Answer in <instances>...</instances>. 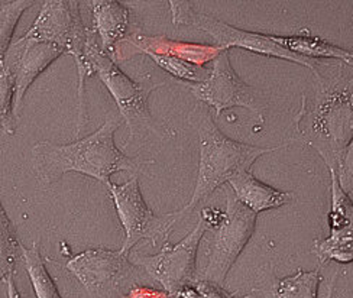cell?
<instances>
[{"label":"cell","mask_w":353,"mask_h":298,"mask_svg":"<svg viewBox=\"0 0 353 298\" xmlns=\"http://www.w3.org/2000/svg\"><path fill=\"white\" fill-rule=\"evenodd\" d=\"M23 37L54 43L74 58L79 71V135L88 122L84 101V83L88 77L94 76L93 66L87 59L90 28H85L83 23L80 2H76V0H47L43 2L38 18Z\"/></svg>","instance_id":"cell-4"},{"label":"cell","mask_w":353,"mask_h":298,"mask_svg":"<svg viewBox=\"0 0 353 298\" xmlns=\"http://www.w3.org/2000/svg\"><path fill=\"white\" fill-rule=\"evenodd\" d=\"M339 278V270L334 272V275L332 277V281L329 282V287H327V292L325 298H333V292H334V287H336V281Z\"/></svg>","instance_id":"cell-30"},{"label":"cell","mask_w":353,"mask_h":298,"mask_svg":"<svg viewBox=\"0 0 353 298\" xmlns=\"http://www.w3.org/2000/svg\"><path fill=\"white\" fill-rule=\"evenodd\" d=\"M230 50L219 55L210 68L208 80L203 83H184L199 103L214 110V116H222L225 110L243 108L252 112L256 126L263 125V109L258 103L256 93L233 70L230 64Z\"/></svg>","instance_id":"cell-11"},{"label":"cell","mask_w":353,"mask_h":298,"mask_svg":"<svg viewBox=\"0 0 353 298\" xmlns=\"http://www.w3.org/2000/svg\"><path fill=\"white\" fill-rule=\"evenodd\" d=\"M174 297L175 298H203V294L199 291V288L194 284H190L183 287Z\"/></svg>","instance_id":"cell-29"},{"label":"cell","mask_w":353,"mask_h":298,"mask_svg":"<svg viewBox=\"0 0 353 298\" xmlns=\"http://www.w3.org/2000/svg\"><path fill=\"white\" fill-rule=\"evenodd\" d=\"M314 253L320 266H325L329 261L341 265L353 262V232L330 233L326 239L316 241Z\"/></svg>","instance_id":"cell-19"},{"label":"cell","mask_w":353,"mask_h":298,"mask_svg":"<svg viewBox=\"0 0 353 298\" xmlns=\"http://www.w3.org/2000/svg\"><path fill=\"white\" fill-rule=\"evenodd\" d=\"M65 268L80 281L90 298H122L137 265L130 261V253L122 249L96 248L72 257Z\"/></svg>","instance_id":"cell-10"},{"label":"cell","mask_w":353,"mask_h":298,"mask_svg":"<svg viewBox=\"0 0 353 298\" xmlns=\"http://www.w3.org/2000/svg\"><path fill=\"white\" fill-rule=\"evenodd\" d=\"M336 172H337V178H339L341 187L353 201V141L349 143L346 152L342 158L339 170Z\"/></svg>","instance_id":"cell-24"},{"label":"cell","mask_w":353,"mask_h":298,"mask_svg":"<svg viewBox=\"0 0 353 298\" xmlns=\"http://www.w3.org/2000/svg\"><path fill=\"white\" fill-rule=\"evenodd\" d=\"M119 121L109 117L92 135L71 143L38 142L32 146V170L42 184L52 186L67 172L92 177L108 187L117 172H139L152 161L128 157L114 143Z\"/></svg>","instance_id":"cell-2"},{"label":"cell","mask_w":353,"mask_h":298,"mask_svg":"<svg viewBox=\"0 0 353 298\" xmlns=\"http://www.w3.org/2000/svg\"><path fill=\"white\" fill-rule=\"evenodd\" d=\"M87 59L92 63L94 74H97L101 83L108 87L129 129V138L123 143V148L135 139L148 137L150 133H159V128L150 112L148 99L151 92L164 86V83H152L148 86V83H138L128 77L117 67L114 58L101 51L93 28L90 29V38H88Z\"/></svg>","instance_id":"cell-5"},{"label":"cell","mask_w":353,"mask_h":298,"mask_svg":"<svg viewBox=\"0 0 353 298\" xmlns=\"http://www.w3.org/2000/svg\"><path fill=\"white\" fill-rule=\"evenodd\" d=\"M106 188L125 230V242L121 248L123 252L130 253L143 239L150 241L152 246H157L158 242H170L172 229L180 217L176 212L164 216L155 215L142 196L138 175L130 177L122 184L110 183Z\"/></svg>","instance_id":"cell-7"},{"label":"cell","mask_w":353,"mask_h":298,"mask_svg":"<svg viewBox=\"0 0 353 298\" xmlns=\"http://www.w3.org/2000/svg\"><path fill=\"white\" fill-rule=\"evenodd\" d=\"M346 66L341 63L333 77L314 74L313 96H303L294 121L297 139L313 148L334 171L353 141V68L346 71Z\"/></svg>","instance_id":"cell-1"},{"label":"cell","mask_w":353,"mask_h":298,"mask_svg":"<svg viewBox=\"0 0 353 298\" xmlns=\"http://www.w3.org/2000/svg\"><path fill=\"white\" fill-rule=\"evenodd\" d=\"M35 3L34 0H0V63L12 47L14 29L23 12Z\"/></svg>","instance_id":"cell-20"},{"label":"cell","mask_w":353,"mask_h":298,"mask_svg":"<svg viewBox=\"0 0 353 298\" xmlns=\"http://www.w3.org/2000/svg\"><path fill=\"white\" fill-rule=\"evenodd\" d=\"M93 31L100 38V48L114 57L116 48L125 39L130 21V9L116 0H93Z\"/></svg>","instance_id":"cell-14"},{"label":"cell","mask_w":353,"mask_h":298,"mask_svg":"<svg viewBox=\"0 0 353 298\" xmlns=\"http://www.w3.org/2000/svg\"><path fill=\"white\" fill-rule=\"evenodd\" d=\"M126 47L135 48L138 52H151L155 55H170L185 63L197 67H203L210 61H216L219 55H222L226 50L217 46H208V43H191L184 41L170 39L165 35H132L122 41ZM121 42V43H122Z\"/></svg>","instance_id":"cell-13"},{"label":"cell","mask_w":353,"mask_h":298,"mask_svg":"<svg viewBox=\"0 0 353 298\" xmlns=\"http://www.w3.org/2000/svg\"><path fill=\"white\" fill-rule=\"evenodd\" d=\"M122 298H171V295L165 290L135 286L132 287Z\"/></svg>","instance_id":"cell-26"},{"label":"cell","mask_w":353,"mask_h":298,"mask_svg":"<svg viewBox=\"0 0 353 298\" xmlns=\"http://www.w3.org/2000/svg\"><path fill=\"white\" fill-rule=\"evenodd\" d=\"M5 287H6V295L8 298H23L22 294L19 292L17 282H14V275H9L5 281H2Z\"/></svg>","instance_id":"cell-28"},{"label":"cell","mask_w":353,"mask_h":298,"mask_svg":"<svg viewBox=\"0 0 353 298\" xmlns=\"http://www.w3.org/2000/svg\"><path fill=\"white\" fill-rule=\"evenodd\" d=\"M225 213L223 223L214 230L213 239L209 244L208 264L197 274L196 281H210L223 286L232 266L255 232L256 213L249 210L234 197L233 191L226 192Z\"/></svg>","instance_id":"cell-8"},{"label":"cell","mask_w":353,"mask_h":298,"mask_svg":"<svg viewBox=\"0 0 353 298\" xmlns=\"http://www.w3.org/2000/svg\"><path fill=\"white\" fill-rule=\"evenodd\" d=\"M193 284L203 294V298H251V295H241L238 292H229L223 288V286L214 284L210 281H196Z\"/></svg>","instance_id":"cell-25"},{"label":"cell","mask_w":353,"mask_h":298,"mask_svg":"<svg viewBox=\"0 0 353 298\" xmlns=\"http://www.w3.org/2000/svg\"><path fill=\"white\" fill-rule=\"evenodd\" d=\"M208 230V225L200 219L196 228L181 242L176 245H171L170 242L164 244L157 255L130 253V261L137 266L143 268L145 272L157 281L163 290L174 297L183 287L193 284L196 281L197 250Z\"/></svg>","instance_id":"cell-9"},{"label":"cell","mask_w":353,"mask_h":298,"mask_svg":"<svg viewBox=\"0 0 353 298\" xmlns=\"http://www.w3.org/2000/svg\"><path fill=\"white\" fill-rule=\"evenodd\" d=\"M0 223H2V228H0V272H2V281H5L9 275H14L18 259L22 258V244L14 233L3 206L0 210Z\"/></svg>","instance_id":"cell-21"},{"label":"cell","mask_w":353,"mask_h":298,"mask_svg":"<svg viewBox=\"0 0 353 298\" xmlns=\"http://www.w3.org/2000/svg\"><path fill=\"white\" fill-rule=\"evenodd\" d=\"M22 262L37 298H63L42 259L38 244H34L32 248L22 245Z\"/></svg>","instance_id":"cell-18"},{"label":"cell","mask_w":353,"mask_h":298,"mask_svg":"<svg viewBox=\"0 0 353 298\" xmlns=\"http://www.w3.org/2000/svg\"><path fill=\"white\" fill-rule=\"evenodd\" d=\"M18 119L14 116V77L8 66H0V123L5 137H13Z\"/></svg>","instance_id":"cell-22"},{"label":"cell","mask_w":353,"mask_h":298,"mask_svg":"<svg viewBox=\"0 0 353 298\" xmlns=\"http://www.w3.org/2000/svg\"><path fill=\"white\" fill-rule=\"evenodd\" d=\"M188 121L197 129L200 161L193 195L181 210H176L180 220L187 217L219 187L228 183L234 174L251 170L259 157L275 152L294 141L291 139L276 146H254L233 141L219 129L209 108L203 103L196 104Z\"/></svg>","instance_id":"cell-3"},{"label":"cell","mask_w":353,"mask_h":298,"mask_svg":"<svg viewBox=\"0 0 353 298\" xmlns=\"http://www.w3.org/2000/svg\"><path fill=\"white\" fill-rule=\"evenodd\" d=\"M67 54L63 48L50 42L21 37L12 43L6 58L0 66H8L14 77V116L19 121L23 109V100L29 87L39 74L46 71L61 55Z\"/></svg>","instance_id":"cell-12"},{"label":"cell","mask_w":353,"mask_h":298,"mask_svg":"<svg viewBox=\"0 0 353 298\" xmlns=\"http://www.w3.org/2000/svg\"><path fill=\"white\" fill-rule=\"evenodd\" d=\"M225 215H226L225 210H220V208L205 207L201 212V219L205 225H208L209 230H216L223 223Z\"/></svg>","instance_id":"cell-27"},{"label":"cell","mask_w":353,"mask_h":298,"mask_svg":"<svg viewBox=\"0 0 353 298\" xmlns=\"http://www.w3.org/2000/svg\"><path fill=\"white\" fill-rule=\"evenodd\" d=\"M145 55H148L159 68H163L164 71L171 74L174 79L183 80L185 83H188V81L203 83L204 80H208L209 74H210V70H205L203 67H197V66H193L190 63H185V61H183V59H179L175 57L155 55L151 52H145Z\"/></svg>","instance_id":"cell-23"},{"label":"cell","mask_w":353,"mask_h":298,"mask_svg":"<svg viewBox=\"0 0 353 298\" xmlns=\"http://www.w3.org/2000/svg\"><path fill=\"white\" fill-rule=\"evenodd\" d=\"M321 281L320 268L314 271H299L284 278H274L265 298H319Z\"/></svg>","instance_id":"cell-17"},{"label":"cell","mask_w":353,"mask_h":298,"mask_svg":"<svg viewBox=\"0 0 353 298\" xmlns=\"http://www.w3.org/2000/svg\"><path fill=\"white\" fill-rule=\"evenodd\" d=\"M278 46L288 50L292 54H297L304 58L317 59L319 58H330L337 59L343 64L353 67V51H347L342 47H337L334 43L327 42L319 35L312 34L308 29L294 34V35H270Z\"/></svg>","instance_id":"cell-16"},{"label":"cell","mask_w":353,"mask_h":298,"mask_svg":"<svg viewBox=\"0 0 353 298\" xmlns=\"http://www.w3.org/2000/svg\"><path fill=\"white\" fill-rule=\"evenodd\" d=\"M168 5L171 9V19L175 26H190L199 29V31L208 34L216 42L217 47H222L225 50L242 48L268 58L284 59V61L307 67L313 74L319 72V67L323 66L317 59L300 57L278 46L270 34L249 32L245 29L232 26L209 13L200 12L191 2L180 0V2H170Z\"/></svg>","instance_id":"cell-6"},{"label":"cell","mask_w":353,"mask_h":298,"mask_svg":"<svg viewBox=\"0 0 353 298\" xmlns=\"http://www.w3.org/2000/svg\"><path fill=\"white\" fill-rule=\"evenodd\" d=\"M228 183L234 197L256 215L271 210V208L283 207L294 199L292 192L278 190L259 181L251 170L234 174Z\"/></svg>","instance_id":"cell-15"}]
</instances>
